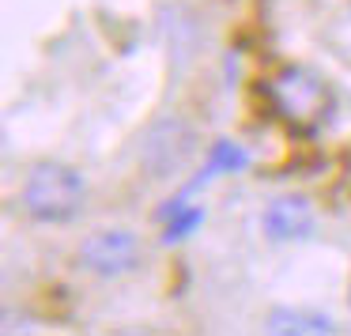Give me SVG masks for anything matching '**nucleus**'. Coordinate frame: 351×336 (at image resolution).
Wrapping results in <instances>:
<instances>
[{
	"label": "nucleus",
	"instance_id": "f257e3e1",
	"mask_svg": "<svg viewBox=\"0 0 351 336\" xmlns=\"http://www.w3.org/2000/svg\"><path fill=\"white\" fill-rule=\"evenodd\" d=\"M87 204V182L76 167L61 159H42L27 170L23 208L38 223H72Z\"/></svg>",
	"mask_w": 351,
	"mask_h": 336
},
{
	"label": "nucleus",
	"instance_id": "f03ea898",
	"mask_svg": "<svg viewBox=\"0 0 351 336\" xmlns=\"http://www.w3.org/2000/svg\"><path fill=\"white\" fill-rule=\"evenodd\" d=\"M200 152V136L185 117H159L140 140V167L155 182L182 178Z\"/></svg>",
	"mask_w": 351,
	"mask_h": 336
},
{
	"label": "nucleus",
	"instance_id": "7ed1b4c3",
	"mask_svg": "<svg viewBox=\"0 0 351 336\" xmlns=\"http://www.w3.org/2000/svg\"><path fill=\"white\" fill-rule=\"evenodd\" d=\"M268 99H272L276 114L291 125H313L325 117L328 110V91L313 72L287 64L276 72V80L268 84Z\"/></svg>",
	"mask_w": 351,
	"mask_h": 336
},
{
	"label": "nucleus",
	"instance_id": "20e7f679",
	"mask_svg": "<svg viewBox=\"0 0 351 336\" xmlns=\"http://www.w3.org/2000/svg\"><path fill=\"white\" fill-rule=\"evenodd\" d=\"M80 265L102 280L129 276L140 265V238L129 227H102L80 242Z\"/></svg>",
	"mask_w": 351,
	"mask_h": 336
},
{
	"label": "nucleus",
	"instance_id": "39448f33",
	"mask_svg": "<svg viewBox=\"0 0 351 336\" xmlns=\"http://www.w3.org/2000/svg\"><path fill=\"white\" fill-rule=\"evenodd\" d=\"M261 227L272 242H298V238L313 235V208L306 197L287 193V197H276L272 204L261 215Z\"/></svg>",
	"mask_w": 351,
	"mask_h": 336
},
{
	"label": "nucleus",
	"instance_id": "423d86ee",
	"mask_svg": "<svg viewBox=\"0 0 351 336\" xmlns=\"http://www.w3.org/2000/svg\"><path fill=\"white\" fill-rule=\"evenodd\" d=\"M265 328L276 336H332L336 321L321 310H310V306H272Z\"/></svg>",
	"mask_w": 351,
	"mask_h": 336
},
{
	"label": "nucleus",
	"instance_id": "0eeeda50",
	"mask_svg": "<svg viewBox=\"0 0 351 336\" xmlns=\"http://www.w3.org/2000/svg\"><path fill=\"white\" fill-rule=\"evenodd\" d=\"M245 163H250V155H245L242 147H238V144H230V140H219V144H212V152H208L204 178L227 174V170H242Z\"/></svg>",
	"mask_w": 351,
	"mask_h": 336
},
{
	"label": "nucleus",
	"instance_id": "6e6552de",
	"mask_svg": "<svg viewBox=\"0 0 351 336\" xmlns=\"http://www.w3.org/2000/svg\"><path fill=\"white\" fill-rule=\"evenodd\" d=\"M170 212H174V219L167 223L162 242H182V238H189L193 230L204 223V208H185L182 200H174V204H170Z\"/></svg>",
	"mask_w": 351,
	"mask_h": 336
}]
</instances>
